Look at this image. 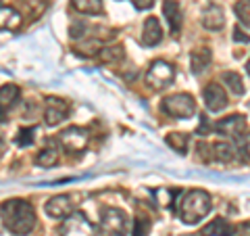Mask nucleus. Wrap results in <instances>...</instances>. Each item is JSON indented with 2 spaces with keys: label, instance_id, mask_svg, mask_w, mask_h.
I'll return each instance as SVG.
<instances>
[{
  "label": "nucleus",
  "instance_id": "f257e3e1",
  "mask_svg": "<svg viewBox=\"0 0 250 236\" xmlns=\"http://www.w3.org/2000/svg\"><path fill=\"white\" fill-rule=\"evenodd\" d=\"M0 215H2L4 228L15 236H27L36 228V211L31 203L23 199H11L2 203Z\"/></svg>",
  "mask_w": 250,
  "mask_h": 236
},
{
  "label": "nucleus",
  "instance_id": "f03ea898",
  "mask_svg": "<svg viewBox=\"0 0 250 236\" xmlns=\"http://www.w3.org/2000/svg\"><path fill=\"white\" fill-rule=\"evenodd\" d=\"M213 209V199L207 190H200V188H194V190L188 192L182 203H179V217L182 222L188 224V226H194L202 222L208 211Z\"/></svg>",
  "mask_w": 250,
  "mask_h": 236
},
{
  "label": "nucleus",
  "instance_id": "7ed1b4c3",
  "mask_svg": "<svg viewBox=\"0 0 250 236\" xmlns=\"http://www.w3.org/2000/svg\"><path fill=\"white\" fill-rule=\"evenodd\" d=\"M129 219L125 211L117 207H106L100 213V236H125Z\"/></svg>",
  "mask_w": 250,
  "mask_h": 236
},
{
  "label": "nucleus",
  "instance_id": "20e7f679",
  "mask_svg": "<svg viewBox=\"0 0 250 236\" xmlns=\"http://www.w3.org/2000/svg\"><path fill=\"white\" fill-rule=\"evenodd\" d=\"M163 111L171 117H177V119H188L196 113V100H194L192 94L179 92V94H171L163 100Z\"/></svg>",
  "mask_w": 250,
  "mask_h": 236
},
{
  "label": "nucleus",
  "instance_id": "39448f33",
  "mask_svg": "<svg viewBox=\"0 0 250 236\" xmlns=\"http://www.w3.org/2000/svg\"><path fill=\"white\" fill-rule=\"evenodd\" d=\"M175 80V69L167 61H154L146 73V84L154 90H163Z\"/></svg>",
  "mask_w": 250,
  "mask_h": 236
},
{
  "label": "nucleus",
  "instance_id": "423d86ee",
  "mask_svg": "<svg viewBox=\"0 0 250 236\" xmlns=\"http://www.w3.org/2000/svg\"><path fill=\"white\" fill-rule=\"evenodd\" d=\"M94 234H96V228L80 211H73L69 217H65V222L61 226V236H94Z\"/></svg>",
  "mask_w": 250,
  "mask_h": 236
},
{
  "label": "nucleus",
  "instance_id": "0eeeda50",
  "mask_svg": "<svg viewBox=\"0 0 250 236\" xmlns=\"http://www.w3.org/2000/svg\"><path fill=\"white\" fill-rule=\"evenodd\" d=\"M88 132H85L83 128H67L65 132H61L59 136V144L65 148V151L69 153H82L85 146H88Z\"/></svg>",
  "mask_w": 250,
  "mask_h": 236
},
{
  "label": "nucleus",
  "instance_id": "6e6552de",
  "mask_svg": "<svg viewBox=\"0 0 250 236\" xmlns=\"http://www.w3.org/2000/svg\"><path fill=\"white\" fill-rule=\"evenodd\" d=\"M75 211V205L69 194H57L46 203V213L54 219H65Z\"/></svg>",
  "mask_w": 250,
  "mask_h": 236
},
{
  "label": "nucleus",
  "instance_id": "1a4fd4ad",
  "mask_svg": "<svg viewBox=\"0 0 250 236\" xmlns=\"http://www.w3.org/2000/svg\"><path fill=\"white\" fill-rule=\"evenodd\" d=\"M69 115V105L61 98H46V107H44V121L46 125H59L62 119H67Z\"/></svg>",
  "mask_w": 250,
  "mask_h": 236
},
{
  "label": "nucleus",
  "instance_id": "9d476101",
  "mask_svg": "<svg viewBox=\"0 0 250 236\" xmlns=\"http://www.w3.org/2000/svg\"><path fill=\"white\" fill-rule=\"evenodd\" d=\"M202 96H205V105L210 113H219L228 107V96H225V90L219 84H208L202 90Z\"/></svg>",
  "mask_w": 250,
  "mask_h": 236
},
{
  "label": "nucleus",
  "instance_id": "9b49d317",
  "mask_svg": "<svg viewBox=\"0 0 250 236\" xmlns=\"http://www.w3.org/2000/svg\"><path fill=\"white\" fill-rule=\"evenodd\" d=\"M217 134H221V136H229V138H236L240 136L242 132L246 130V119L242 115H231V117H225L223 121L215 123L213 128Z\"/></svg>",
  "mask_w": 250,
  "mask_h": 236
},
{
  "label": "nucleus",
  "instance_id": "f8f14e48",
  "mask_svg": "<svg viewBox=\"0 0 250 236\" xmlns=\"http://www.w3.org/2000/svg\"><path fill=\"white\" fill-rule=\"evenodd\" d=\"M19 100V86L15 84H4L0 88V123L6 121V115Z\"/></svg>",
  "mask_w": 250,
  "mask_h": 236
},
{
  "label": "nucleus",
  "instance_id": "ddd939ff",
  "mask_svg": "<svg viewBox=\"0 0 250 236\" xmlns=\"http://www.w3.org/2000/svg\"><path fill=\"white\" fill-rule=\"evenodd\" d=\"M21 23H23V17L17 9L0 2V31H15L21 27Z\"/></svg>",
  "mask_w": 250,
  "mask_h": 236
},
{
  "label": "nucleus",
  "instance_id": "4468645a",
  "mask_svg": "<svg viewBox=\"0 0 250 236\" xmlns=\"http://www.w3.org/2000/svg\"><path fill=\"white\" fill-rule=\"evenodd\" d=\"M163 40V29L161 23L156 17H148L144 21V29H142V44L144 46H156Z\"/></svg>",
  "mask_w": 250,
  "mask_h": 236
},
{
  "label": "nucleus",
  "instance_id": "2eb2a0df",
  "mask_svg": "<svg viewBox=\"0 0 250 236\" xmlns=\"http://www.w3.org/2000/svg\"><path fill=\"white\" fill-rule=\"evenodd\" d=\"M163 15H165L173 36L179 34V27H182V9H179V4L175 0H165V2H163Z\"/></svg>",
  "mask_w": 250,
  "mask_h": 236
},
{
  "label": "nucleus",
  "instance_id": "dca6fc26",
  "mask_svg": "<svg viewBox=\"0 0 250 236\" xmlns=\"http://www.w3.org/2000/svg\"><path fill=\"white\" fill-rule=\"evenodd\" d=\"M202 23H205L207 29H213V31H219L223 29L225 25V15H223V9L217 4H210L208 9L205 11V17H202Z\"/></svg>",
  "mask_w": 250,
  "mask_h": 236
},
{
  "label": "nucleus",
  "instance_id": "f3484780",
  "mask_svg": "<svg viewBox=\"0 0 250 236\" xmlns=\"http://www.w3.org/2000/svg\"><path fill=\"white\" fill-rule=\"evenodd\" d=\"M231 234H233V226L225 217H215L200 232V236H231Z\"/></svg>",
  "mask_w": 250,
  "mask_h": 236
},
{
  "label": "nucleus",
  "instance_id": "a211bd4d",
  "mask_svg": "<svg viewBox=\"0 0 250 236\" xmlns=\"http://www.w3.org/2000/svg\"><path fill=\"white\" fill-rule=\"evenodd\" d=\"M210 65V50L208 48H196L190 54V71L194 75H200Z\"/></svg>",
  "mask_w": 250,
  "mask_h": 236
},
{
  "label": "nucleus",
  "instance_id": "6ab92c4d",
  "mask_svg": "<svg viewBox=\"0 0 250 236\" xmlns=\"http://www.w3.org/2000/svg\"><path fill=\"white\" fill-rule=\"evenodd\" d=\"M73 9L82 15H100L103 13V0H71Z\"/></svg>",
  "mask_w": 250,
  "mask_h": 236
},
{
  "label": "nucleus",
  "instance_id": "aec40b11",
  "mask_svg": "<svg viewBox=\"0 0 250 236\" xmlns=\"http://www.w3.org/2000/svg\"><path fill=\"white\" fill-rule=\"evenodd\" d=\"M125 57V50L121 46H104L98 50V59L103 63H119Z\"/></svg>",
  "mask_w": 250,
  "mask_h": 236
},
{
  "label": "nucleus",
  "instance_id": "412c9836",
  "mask_svg": "<svg viewBox=\"0 0 250 236\" xmlns=\"http://www.w3.org/2000/svg\"><path fill=\"white\" fill-rule=\"evenodd\" d=\"M213 159H217L219 163H229L233 159V146L229 142L213 144Z\"/></svg>",
  "mask_w": 250,
  "mask_h": 236
},
{
  "label": "nucleus",
  "instance_id": "4be33fe9",
  "mask_svg": "<svg viewBox=\"0 0 250 236\" xmlns=\"http://www.w3.org/2000/svg\"><path fill=\"white\" fill-rule=\"evenodd\" d=\"M188 134H184V132H171V134H167V144L171 146V148H175L177 153H186L188 151Z\"/></svg>",
  "mask_w": 250,
  "mask_h": 236
},
{
  "label": "nucleus",
  "instance_id": "5701e85b",
  "mask_svg": "<svg viewBox=\"0 0 250 236\" xmlns=\"http://www.w3.org/2000/svg\"><path fill=\"white\" fill-rule=\"evenodd\" d=\"M36 163L42 165V167H54L59 163V151L57 148H44V151L38 153Z\"/></svg>",
  "mask_w": 250,
  "mask_h": 236
},
{
  "label": "nucleus",
  "instance_id": "b1692460",
  "mask_svg": "<svg viewBox=\"0 0 250 236\" xmlns=\"http://www.w3.org/2000/svg\"><path fill=\"white\" fill-rule=\"evenodd\" d=\"M223 84L233 92V94H244V82L236 71H225L223 75Z\"/></svg>",
  "mask_w": 250,
  "mask_h": 236
},
{
  "label": "nucleus",
  "instance_id": "393cba45",
  "mask_svg": "<svg viewBox=\"0 0 250 236\" xmlns=\"http://www.w3.org/2000/svg\"><path fill=\"white\" fill-rule=\"evenodd\" d=\"M233 11H236V17L240 19V23L250 27V0H238Z\"/></svg>",
  "mask_w": 250,
  "mask_h": 236
},
{
  "label": "nucleus",
  "instance_id": "a878e982",
  "mask_svg": "<svg viewBox=\"0 0 250 236\" xmlns=\"http://www.w3.org/2000/svg\"><path fill=\"white\" fill-rule=\"evenodd\" d=\"M34 128H27V130H19L17 134V144L19 146H29L31 142H34Z\"/></svg>",
  "mask_w": 250,
  "mask_h": 236
},
{
  "label": "nucleus",
  "instance_id": "bb28decb",
  "mask_svg": "<svg viewBox=\"0 0 250 236\" xmlns=\"http://www.w3.org/2000/svg\"><path fill=\"white\" fill-rule=\"evenodd\" d=\"M150 230V219L148 217H138L134 226V236H146Z\"/></svg>",
  "mask_w": 250,
  "mask_h": 236
},
{
  "label": "nucleus",
  "instance_id": "cd10ccee",
  "mask_svg": "<svg viewBox=\"0 0 250 236\" xmlns=\"http://www.w3.org/2000/svg\"><path fill=\"white\" fill-rule=\"evenodd\" d=\"M196 148H198V157H200L202 161H210V159H213V146H210V144L198 142Z\"/></svg>",
  "mask_w": 250,
  "mask_h": 236
},
{
  "label": "nucleus",
  "instance_id": "c85d7f7f",
  "mask_svg": "<svg viewBox=\"0 0 250 236\" xmlns=\"http://www.w3.org/2000/svg\"><path fill=\"white\" fill-rule=\"evenodd\" d=\"M240 153H242V157H244V159L250 161V134H246V136H244V142H242Z\"/></svg>",
  "mask_w": 250,
  "mask_h": 236
},
{
  "label": "nucleus",
  "instance_id": "c756f323",
  "mask_svg": "<svg viewBox=\"0 0 250 236\" xmlns=\"http://www.w3.org/2000/svg\"><path fill=\"white\" fill-rule=\"evenodd\" d=\"M231 236H250V222H246V224H242L238 230H233V234Z\"/></svg>",
  "mask_w": 250,
  "mask_h": 236
},
{
  "label": "nucleus",
  "instance_id": "7c9ffc66",
  "mask_svg": "<svg viewBox=\"0 0 250 236\" xmlns=\"http://www.w3.org/2000/svg\"><path fill=\"white\" fill-rule=\"evenodd\" d=\"M233 40H236V42H250V38L242 34L240 27H236V31H233Z\"/></svg>",
  "mask_w": 250,
  "mask_h": 236
},
{
  "label": "nucleus",
  "instance_id": "2f4dec72",
  "mask_svg": "<svg viewBox=\"0 0 250 236\" xmlns=\"http://www.w3.org/2000/svg\"><path fill=\"white\" fill-rule=\"evenodd\" d=\"M154 4V0H136V6L138 9H150Z\"/></svg>",
  "mask_w": 250,
  "mask_h": 236
},
{
  "label": "nucleus",
  "instance_id": "473e14b6",
  "mask_svg": "<svg viewBox=\"0 0 250 236\" xmlns=\"http://www.w3.org/2000/svg\"><path fill=\"white\" fill-rule=\"evenodd\" d=\"M4 151H6V140H4L2 134H0V159L4 157Z\"/></svg>",
  "mask_w": 250,
  "mask_h": 236
},
{
  "label": "nucleus",
  "instance_id": "72a5a7b5",
  "mask_svg": "<svg viewBox=\"0 0 250 236\" xmlns=\"http://www.w3.org/2000/svg\"><path fill=\"white\" fill-rule=\"evenodd\" d=\"M246 71L250 73V59H248V63H246Z\"/></svg>",
  "mask_w": 250,
  "mask_h": 236
}]
</instances>
